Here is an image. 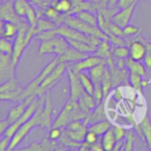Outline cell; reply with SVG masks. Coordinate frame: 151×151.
<instances>
[{
    "mask_svg": "<svg viewBox=\"0 0 151 151\" xmlns=\"http://www.w3.org/2000/svg\"><path fill=\"white\" fill-rule=\"evenodd\" d=\"M116 143H117V140H116V137H115L111 128L110 130H108L104 135H102L101 144H102V147L104 148V150H114Z\"/></svg>",
    "mask_w": 151,
    "mask_h": 151,
    "instance_id": "cell-24",
    "label": "cell"
},
{
    "mask_svg": "<svg viewBox=\"0 0 151 151\" xmlns=\"http://www.w3.org/2000/svg\"><path fill=\"white\" fill-rule=\"evenodd\" d=\"M143 63L148 69H151V52L148 51V53L146 54L143 59Z\"/></svg>",
    "mask_w": 151,
    "mask_h": 151,
    "instance_id": "cell-58",
    "label": "cell"
},
{
    "mask_svg": "<svg viewBox=\"0 0 151 151\" xmlns=\"http://www.w3.org/2000/svg\"><path fill=\"white\" fill-rule=\"evenodd\" d=\"M119 88H120V87L115 88H114V92H113V96H112V98H113L117 103H119V102H121V101L124 99L123 95H122V93L120 92Z\"/></svg>",
    "mask_w": 151,
    "mask_h": 151,
    "instance_id": "cell-54",
    "label": "cell"
},
{
    "mask_svg": "<svg viewBox=\"0 0 151 151\" xmlns=\"http://www.w3.org/2000/svg\"><path fill=\"white\" fill-rule=\"evenodd\" d=\"M97 20H98V27L109 35V33H110L109 24L111 21L105 18V16L104 15V13L101 11L97 12Z\"/></svg>",
    "mask_w": 151,
    "mask_h": 151,
    "instance_id": "cell-40",
    "label": "cell"
},
{
    "mask_svg": "<svg viewBox=\"0 0 151 151\" xmlns=\"http://www.w3.org/2000/svg\"><path fill=\"white\" fill-rule=\"evenodd\" d=\"M137 3L138 2L133 4L132 5H130L128 7L119 9L115 14H113V16L111 19V21L117 24L120 27L124 28L126 26L130 24V21H131L133 14H134V12L135 11Z\"/></svg>",
    "mask_w": 151,
    "mask_h": 151,
    "instance_id": "cell-10",
    "label": "cell"
},
{
    "mask_svg": "<svg viewBox=\"0 0 151 151\" xmlns=\"http://www.w3.org/2000/svg\"><path fill=\"white\" fill-rule=\"evenodd\" d=\"M66 73L70 83V99L73 102H78L82 94L85 92L83 86L81 82L79 74L74 73L73 69L69 66V65H67Z\"/></svg>",
    "mask_w": 151,
    "mask_h": 151,
    "instance_id": "cell-7",
    "label": "cell"
},
{
    "mask_svg": "<svg viewBox=\"0 0 151 151\" xmlns=\"http://www.w3.org/2000/svg\"><path fill=\"white\" fill-rule=\"evenodd\" d=\"M28 2H30L31 4H35L37 5H40L42 7L46 8V1L45 0H27Z\"/></svg>",
    "mask_w": 151,
    "mask_h": 151,
    "instance_id": "cell-59",
    "label": "cell"
},
{
    "mask_svg": "<svg viewBox=\"0 0 151 151\" xmlns=\"http://www.w3.org/2000/svg\"><path fill=\"white\" fill-rule=\"evenodd\" d=\"M21 86L19 85V82L16 79V77H13L12 79H10L9 81L1 83L0 86V93H4V92H12V91H15L18 88H19Z\"/></svg>",
    "mask_w": 151,
    "mask_h": 151,
    "instance_id": "cell-38",
    "label": "cell"
},
{
    "mask_svg": "<svg viewBox=\"0 0 151 151\" xmlns=\"http://www.w3.org/2000/svg\"><path fill=\"white\" fill-rule=\"evenodd\" d=\"M119 0H108V8H114L117 6Z\"/></svg>",
    "mask_w": 151,
    "mask_h": 151,
    "instance_id": "cell-60",
    "label": "cell"
},
{
    "mask_svg": "<svg viewBox=\"0 0 151 151\" xmlns=\"http://www.w3.org/2000/svg\"><path fill=\"white\" fill-rule=\"evenodd\" d=\"M36 96H38L37 95H33V96H28V97L21 100V101H19V104L16 106L12 107L9 111L6 119L10 121L11 124L15 122L16 120H18L25 113V111H27V107L30 105V104L34 101V99Z\"/></svg>",
    "mask_w": 151,
    "mask_h": 151,
    "instance_id": "cell-12",
    "label": "cell"
},
{
    "mask_svg": "<svg viewBox=\"0 0 151 151\" xmlns=\"http://www.w3.org/2000/svg\"><path fill=\"white\" fill-rule=\"evenodd\" d=\"M63 130L62 127H51L50 128L49 131V134H48V138L52 140V141H58L60 139V137L63 134Z\"/></svg>",
    "mask_w": 151,
    "mask_h": 151,
    "instance_id": "cell-47",
    "label": "cell"
},
{
    "mask_svg": "<svg viewBox=\"0 0 151 151\" xmlns=\"http://www.w3.org/2000/svg\"><path fill=\"white\" fill-rule=\"evenodd\" d=\"M14 4V8L16 12L19 14L23 19H26V4H25V0H13Z\"/></svg>",
    "mask_w": 151,
    "mask_h": 151,
    "instance_id": "cell-44",
    "label": "cell"
},
{
    "mask_svg": "<svg viewBox=\"0 0 151 151\" xmlns=\"http://www.w3.org/2000/svg\"><path fill=\"white\" fill-rule=\"evenodd\" d=\"M115 65L120 69H126V59L125 58H114Z\"/></svg>",
    "mask_w": 151,
    "mask_h": 151,
    "instance_id": "cell-57",
    "label": "cell"
},
{
    "mask_svg": "<svg viewBox=\"0 0 151 151\" xmlns=\"http://www.w3.org/2000/svg\"><path fill=\"white\" fill-rule=\"evenodd\" d=\"M65 24L70 26L71 27H73L88 35H95L101 40H108L109 41V35L105 34L103 30H101L98 27L91 26L90 24L85 22L81 19L78 18L75 14L68 13L65 15Z\"/></svg>",
    "mask_w": 151,
    "mask_h": 151,
    "instance_id": "cell-2",
    "label": "cell"
},
{
    "mask_svg": "<svg viewBox=\"0 0 151 151\" xmlns=\"http://www.w3.org/2000/svg\"><path fill=\"white\" fill-rule=\"evenodd\" d=\"M57 34H56V31L55 29H52V30H48V31H45V32H42L39 35H37L35 38L40 40V41H44V40H50V39H52L54 36H56Z\"/></svg>",
    "mask_w": 151,
    "mask_h": 151,
    "instance_id": "cell-51",
    "label": "cell"
},
{
    "mask_svg": "<svg viewBox=\"0 0 151 151\" xmlns=\"http://www.w3.org/2000/svg\"><path fill=\"white\" fill-rule=\"evenodd\" d=\"M66 40L68 41L69 44L71 47L83 52V53H87V54H91V53H94L96 50V47L89 44V43H87L85 42H82V41H78V40H74V39H71V38H67L65 37Z\"/></svg>",
    "mask_w": 151,
    "mask_h": 151,
    "instance_id": "cell-22",
    "label": "cell"
},
{
    "mask_svg": "<svg viewBox=\"0 0 151 151\" xmlns=\"http://www.w3.org/2000/svg\"><path fill=\"white\" fill-rule=\"evenodd\" d=\"M1 141H0V151H8L12 138L11 137H7V136H1Z\"/></svg>",
    "mask_w": 151,
    "mask_h": 151,
    "instance_id": "cell-52",
    "label": "cell"
},
{
    "mask_svg": "<svg viewBox=\"0 0 151 151\" xmlns=\"http://www.w3.org/2000/svg\"><path fill=\"white\" fill-rule=\"evenodd\" d=\"M18 33H19V26L17 23L1 20V28H0L1 37L13 42Z\"/></svg>",
    "mask_w": 151,
    "mask_h": 151,
    "instance_id": "cell-19",
    "label": "cell"
},
{
    "mask_svg": "<svg viewBox=\"0 0 151 151\" xmlns=\"http://www.w3.org/2000/svg\"><path fill=\"white\" fill-rule=\"evenodd\" d=\"M136 132L133 129L127 130V136L125 138V143H124V148L123 150L131 151L134 150V143L136 141Z\"/></svg>",
    "mask_w": 151,
    "mask_h": 151,
    "instance_id": "cell-33",
    "label": "cell"
},
{
    "mask_svg": "<svg viewBox=\"0 0 151 151\" xmlns=\"http://www.w3.org/2000/svg\"><path fill=\"white\" fill-rule=\"evenodd\" d=\"M0 52L4 54H12L13 52V42L1 37L0 39Z\"/></svg>",
    "mask_w": 151,
    "mask_h": 151,
    "instance_id": "cell-41",
    "label": "cell"
},
{
    "mask_svg": "<svg viewBox=\"0 0 151 151\" xmlns=\"http://www.w3.org/2000/svg\"><path fill=\"white\" fill-rule=\"evenodd\" d=\"M111 127H112V123L111 121H109L108 119H104V120H102V121L96 122L94 124H90L88 127V130L94 131L99 136H102L108 130H110L111 128Z\"/></svg>",
    "mask_w": 151,
    "mask_h": 151,
    "instance_id": "cell-25",
    "label": "cell"
},
{
    "mask_svg": "<svg viewBox=\"0 0 151 151\" xmlns=\"http://www.w3.org/2000/svg\"><path fill=\"white\" fill-rule=\"evenodd\" d=\"M102 86L104 89V101H106V98L108 97L112 87V79H111V73L109 68V66H106L103 80H102Z\"/></svg>",
    "mask_w": 151,
    "mask_h": 151,
    "instance_id": "cell-27",
    "label": "cell"
},
{
    "mask_svg": "<svg viewBox=\"0 0 151 151\" xmlns=\"http://www.w3.org/2000/svg\"><path fill=\"white\" fill-rule=\"evenodd\" d=\"M106 66H107V63L103 62L88 70L89 71L88 75L90 76V78L92 79V81H94L95 84L102 83V80H103L104 74Z\"/></svg>",
    "mask_w": 151,
    "mask_h": 151,
    "instance_id": "cell-21",
    "label": "cell"
},
{
    "mask_svg": "<svg viewBox=\"0 0 151 151\" xmlns=\"http://www.w3.org/2000/svg\"><path fill=\"white\" fill-rule=\"evenodd\" d=\"M20 150H33V151H40L42 150V143H37V142H34L32 143L29 147L27 148H23L20 149Z\"/></svg>",
    "mask_w": 151,
    "mask_h": 151,
    "instance_id": "cell-56",
    "label": "cell"
},
{
    "mask_svg": "<svg viewBox=\"0 0 151 151\" xmlns=\"http://www.w3.org/2000/svg\"><path fill=\"white\" fill-rule=\"evenodd\" d=\"M93 54L104 58L107 62L108 66H111L115 65L114 59H113L114 58L112 56L111 44L108 40H102L101 42L98 44L96 51Z\"/></svg>",
    "mask_w": 151,
    "mask_h": 151,
    "instance_id": "cell-16",
    "label": "cell"
},
{
    "mask_svg": "<svg viewBox=\"0 0 151 151\" xmlns=\"http://www.w3.org/2000/svg\"><path fill=\"white\" fill-rule=\"evenodd\" d=\"M53 5L61 14L71 13L73 8V0H56Z\"/></svg>",
    "mask_w": 151,
    "mask_h": 151,
    "instance_id": "cell-30",
    "label": "cell"
},
{
    "mask_svg": "<svg viewBox=\"0 0 151 151\" xmlns=\"http://www.w3.org/2000/svg\"><path fill=\"white\" fill-rule=\"evenodd\" d=\"M111 129L113 131V134L116 137V140L117 142H119V141H124L126 136H127V130L123 127H120V126H115V125H112L111 127Z\"/></svg>",
    "mask_w": 151,
    "mask_h": 151,
    "instance_id": "cell-43",
    "label": "cell"
},
{
    "mask_svg": "<svg viewBox=\"0 0 151 151\" xmlns=\"http://www.w3.org/2000/svg\"><path fill=\"white\" fill-rule=\"evenodd\" d=\"M7 1H11V0H1V3L2 2H7Z\"/></svg>",
    "mask_w": 151,
    "mask_h": 151,
    "instance_id": "cell-62",
    "label": "cell"
},
{
    "mask_svg": "<svg viewBox=\"0 0 151 151\" xmlns=\"http://www.w3.org/2000/svg\"><path fill=\"white\" fill-rule=\"evenodd\" d=\"M41 143H42V150H52L58 149V145H59V143H58L57 141H52L49 138L43 139Z\"/></svg>",
    "mask_w": 151,
    "mask_h": 151,
    "instance_id": "cell-49",
    "label": "cell"
},
{
    "mask_svg": "<svg viewBox=\"0 0 151 151\" xmlns=\"http://www.w3.org/2000/svg\"><path fill=\"white\" fill-rule=\"evenodd\" d=\"M10 125H11V123H10V121L7 119H3V120L0 121V135L1 136L4 134V132L10 127Z\"/></svg>",
    "mask_w": 151,
    "mask_h": 151,
    "instance_id": "cell-55",
    "label": "cell"
},
{
    "mask_svg": "<svg viewBox=\"0 0 151 151\" xmlns=\"http://www.w3.org/2000/svg\"><path fill=\"white\" fill-rule=\"evenodd\" d=\"M58 141H59V145H63V146H65L66 148H70V149H78L79 150L82 144V143L74 142L73 140H72L65 130H64L63 134Z\"/></svg>",
    "mask_w": 151,
    "mask_h": 151,
    "instance_id": "cell-34",
    "label": "cell"
},
{
    "mask_svg": "<svg viewBox=\"0 0 151 151\" xmlns=\"http://www.w3.org/2000/svg\"><path fill=\"white\" fill-rule=\"evenodd\" d=\"M123 119H124L129 125H131V126L134 127V131L136 132L137 135L142 140V142H143L144 143H146V139H145V135H144V134H143V131H142V127H141V126H140V123H136L135 119H134L133 113L127 114V115L123 116Z\"/></svg>",
    "mask_w": 151,
    "mask_h": 151,
    "instance_id": "cell-32",
    "label": "cell"
},
{
    "mask_svg": "<svg viewBox=\"0 0 151 151\" xmlns=\"http://www.w3.org/2000/svg\"><path fill=\"white\" fill-rule=\"evenodd\" d=\"M0 17L1 20L4 21H11L14 23H19L23 18L19 16V14L16 12L14 8L13 0L7 1V2H2L0 4Z\"/></svg>",
    "mask_w": 151,
    "mask_h": 151,
    "instance_id": "cell-13",
    "label": "cell"
},
{
    "mask_svg": "<svg viewBox=\"0 0 151 151\" xmlns=\"http://www.w3.org/2000/svg\"><path fill=\"white\" fill-rule=\"evenodd\" d=\"M38 53L41 56L46 55V54H55L53 40L50 39V40L41 41V43L38 49Z\"/></svg>",
    "mask_w": 151,
    "mask_h": 151,
    "instance_id": "cell-36",
    "label": "cell"
},
{
    "mask_svg": "<svg viewBox=\"0 0 151 151\" xmlns=\"http://www.w3.org/2000/svg\"><path fill=\"white\" fill-rule=\"evenodd\" d=\"M98 141H99V135L96 133H95L94 131L88 130L84 142H86L87 143H88L90 145H95V144L98 143Z\"/></svg>",
    "mask_w": 151,
    "mask_h": 151,
    "instance_id": "cell-48",
    "label": "cell"
},
{
    "mask_svg": "<svg viewBox=\"0 0 151 151\" xmlns=\"http://www.w3.org/2000/svg\"><path fill=\"white\" fill-rule=\"evenodd\" d=\"M42 14H43V17L46 18V19H49L50 20H53L56 22V20L58 19V17L60 16V12L56 9V7L51 4L50 6H47L44 11L42 12Z\"/></svg>",
    "mask_w": 151,
    "mask_h": 151,
    "instance_id": "cell-39",
    "label": "cell"
},
{
    "mask_svg": "<svg viewBox=\"0 0 151 151\" xmlns=\"http://www.w3.org/2000/svg\"><path fill=\"white\" fill-rule=\"evenodd\" d=\"M15 77L12 70V54H4L0 52V81L4 83L10 79Z\"/></svg>",
    "mask_w": 151,
    "mask_h": 151,
    "instance_id": "cell-11",
    "label": "cell"
},
{
    "mask_svg": "<svg viewBox=\"0 0 151 151\" xmlns=\"http://www.w3.org/2000/svg\"><path fill=\"white\" fill-rule=\"evenodd\" d=\"M67 65L68 64L66 63H59L58 66L44 79L36 92V95L38 96L41 97L44 96V94H46L52 87H54L59 81V80L62 78L63 74L67 69Z\"/></svg>",
    "mask_w": 151,
    "mask_h": 151,
    "instance_id": "cell-4",
    "label": "cell"
},
{
    "mask_svg": "<svg viewBox=\"0 0 151 151\" xmlns=\"http://www.w3.org/2000/svg\"><path fill=\"white\" fill-rule=\"evenodd\" d=\"M143 77L140 74L130 73H129V85L135 89L140 95L143 96V87H142V79Z\"/></svg>",
    "mask_w": 151,
    "mask_h": 151,
    "instance_id": "cell-28",
    "label": "cell"
},
{
    "mask_svg": "<svg viewBox=\"0 0 151 151\" xmlns=\"http://www.w3.org/2000/svg\"><path fill=\"white\" fill-rule=\"evenodd\" d=\"M111 73V79H112V87L113 88H119L124 84L129 83V73L130 72L126 69L118 68L115 65L109 66Z\"/></svg>",
    "mask_w": 151,
    "mask_h": 151,
    "instance_id": "cell-15",
    "label": "cell"
},
{
    "mask_svg": "<svg viewBox=\"0 0 151 151\" xmlns=\"http://www.w3.org/2000/svg\"><path fill=\"white\" fill-rule=\"evenodd\" d=\"M40 102H41V98H40L39 96H36V97L34 99V101L30 104V105L27 107V111H25V113H24L18 120H16L15 122L12 123V124L10 125V127L6 129V131L4 132V134L3 135L7 136V137H11V138H12V137L16 134V132L19 130V128L24 123H26L27 121H28V120L35 115V113L36 112L37 109L39 108ZM3 135H2V136H3Z\"/></svg>",
    "mask_w": 151,
    "mask_h": 151,
    "instance_id": "cell-5",
    "label": "cell"
},
{
    "mask_svg": "<svg viewBox=\"0 0 151 151\" xmlns=\"http://www.w3.org/2000/svg\"><path fill=\"white\" fill-rule=\"evenodd\" d=\"M79 77H80V80H81V82L83 86L84 90L87 93L93 96L94 92H95V83L92 81V79L90 78V76L84 73L83 72H81L79 73Z\"/></svg>",
    "mask_w": 151,
    "mask_h": 151,
    "instance_id": "cell-31",
    "label": "cell"
},
{
    "mask_svg": "<svg viewBox=\"0 0 151 151\" xmlns=\"http://www.w3.org/2000/svg\"><path fill=\"white\" fill-rule=\"evenodd\" d=\"M51 115H52V104L51 97L49 92L45 95V100L42 104L40 111V127L43 128H50L53 124H51Z\"/></svg>",
    "mask_w": 151,
    "mask_h": 151,
    "instance_id": "cell-9",
    "label": "cell"
},
{
    "mask_svg": "<svg viewBox=\"0 0 151 151\" xmlns=\"http://www.w3.org/2000/svg\"><path fill=\"white\" fill-rule=\"evenodd\" d=\"M109 31H110L109 35H110V34H112V35H115L124 36V37H125L123 28L120 27L119 26H118L117 24L113 23L112 21H111L110 24H109Z\"/></svg>",
    "mask_w": 151,
    "mask_h": 151,
    "instance_id": "cell-50",
    "label": "cell"
},
{
    "mask_svg": "<svg viewBox=\"0 0 151 151\" xmlns=\"http://www.w3.org/2000/svg\"><path fill=\"white\" fill-rule=\"evenodd\" d=\"M94 97L96 101L97 105L104 102V89L102 83L99 84H95V92H94Z\"/></svg>",
    "mask_w": 151,
    "mask_h": 151,
    "instance_id": "cell-45",
    "label": "cell"
},
{
    "mask_svg": "<svg viewBox=\"0 0 151 151\" xmlns=\"http://www.w3.org/2000/svg\"><path fill=\"white\" fill-rule=\"evenodd\" d=\"M109 42L113 46H124V45L127 46V40L124 36H119V35L110 34L109 35Z\"/></svg>",
    "mask_w": 151,
    "mask_h": 151,
    "instance_id": "cell-46",
    "label": "cell"
},
{
    "mask_svg": "<svg viewBox=\"0 0 151 151\" xmlns=\"http://www.w3.org/2000/svg\"><path fill=\"white\" fill-rule=\"evenodd\" d=\"M75 15L81 19L82 20H84L85 22L90 24L91 26L94 27H98V20H97V15H95L94 13H92L90 11L88 10H83V11H80L77 13H75Z\"/></svg>",
    "mask_w": 151,
    "mask_h": 151,
    "instance_id": "cell-29",
    "label": "cell"
},
{
    "mask_svg": "<svg viewBox=\"0 0 151 151\" xmlns=\"http://www.w3.org/2000/svg\"><path fill=\"white\" fill-rule=\"evenodd\" d=\"M89 54L87 53H83L73 47L70 46V48L62 55L58 56V58L59 60L60 63H66V64H70V63H74L77 61H80L85 58H87Z\"/></svg>",
    "mask_w": 151,
    "mask_h": 151,
    "instance_id": "cell-18",
    "label": "cell"
},
{
    "mask_svg": "<svg viewBox=\"0 0 151 151\" xmlns=\"http://www.w3.org/2000/svg\"><path fill=\"white\" fill-rule=\"evenodd\" d=\"M136 2H138V0H119L117 6L119 9H123V8L132 5L133 4H134Z\"/></svg>",
    "mask_w": 151,
    "mask_h": 151,
    "instance_id": "cell-53",
    "label": "cell"
},
{
    "mask_svg": "<svg viewBox=\"0 0 151 151\" xmlns=\"http://www.w3.org/2000/svg\"><path fill=\"white\" fill-rule=\"evenodd\" d=\"M105 102L106 101L98 104L95 108V110H93L89 113V115L83 120L87 127H88L90 124H94V123L98 122V121L108 119L107 115H106V111H105Z\"/></svg>",
    "mask_w": 151,
    "mask_h": 151,
    "instance_id": "cell-17",
    "label": "cell"
},
{
    "mask_svg": "<svg viewBox=\"0 0 151 151\" xmlns=\"http://www.w3.org/2000/svg\"><path fill=\"white\" fill-rule=\"evenodd\" d=\"M65 131L72 140H73L74 142L82 143L85 141V136H86V134L88 132V127H84V128L80 129V130H67V129H65Z\"/></svg>",
    "mask_w": 151,
    "mask_h": 151,
    "instance_id": "cell-37",
    "label": "cell"
},
{
    "mask_svg": "<svg viewBox=\"0 0 151 151\" xmlns=\"http://www.w3.org/2000/svg\"><path fill=\"white\" fill-rule=\"evenodd\" d=\"M18 26H19V33L13 41V52L12 55V70L14 73L19 62V59L22 57L24 50L27 47L26 43V33L30 25L28 24L27 19L25 20L22 19L19 23H18Z\"/></svg>",
    "mask_w": 151,
    "mask_h": 151,
    "instance_id": "cell-3",
    "label": "cell"
},
{
    "mask_svg": "<svg viewBox=\"0 0 151 151\" xmlns=\"http://www.w3.org/2000/svg\"><path fill=\"white\" fill-rule=\"evenodd\" d=\"M40 98H41V102H40V105H39V108L37 109L36 112L35 113V115L28 121L24 123L19 128V130L16 132V134L12 137V141H11L8 151H12L13 150H15L23 142V140L27 136V134L31 132V130L34 127H40V117H39V114H40L42 104L45 100V96H42Z\"/></svg>",
    "mask_w": 151,
    "mask_h": 151,
    "instance_id": "cell-1",
    "label": "cell"
},
{
    "mask_svg": "<svg viewBox=\"0 0 151 151\" xmlns=\"http://www.w3.org/2000/svg\"><path fill=\"white\" fill-rule=\"evenodd\" d=\"M126 67L130 73H134L140 74L142 77L146 76L147 73V67L145 66L144 63L142 61H136L131 58L130 57L126 58Z\"/></svg>",
    "mask_w": 151,
    "mask_h": 151,
    "instance_id": "cell-20",
    "label": "cell"
},
{
    "mask_svg": "<svg viewBox=\"0 0 151 151\" xmlns=\"http://www.w3.org/2000/svg\"><path fill=\"white\" fill-rule=\"evenodd\" d=\"M103 62H106L104 58L96 56V55H88L87 58L80 60V61H77V62H74V63H71V64H68L69 66L73 69V71L76 73H80L83 71H86V70H89L90 68L96 66V65L100 64V63H103ZM107 63V62H106Z\"/></svg>",
    "mask_w": 151,
    "mask_h": 151,
    "instance_id": "cell-8",
    "label": "cell"
},
{
    "mask_svg": "<svg viewBox=\"0 0 151 151\" xmlns=\"http://www.w3.org/2000/svg\"><path fill=\"white\" fill-rule=\"evenodd\" d=\"M123 30H124L125 37H129V38H133L134 36H137L142 31L139 27L134 26V25H131V24H128L127 26H126L123 28Z\"/></svg>",
    "mask_w": 151,
    "mask_h": 151,
    "instance_id": "cell-42",
    "label": "cell"
},
{
    "mask_svg": "<svg viewBox=\"0 0 151 151\" xmlns=\"http://www.w3.org/2000/svg\"><path fill=\"white\" fill-rule=\"evenodd\" d=\"M75 103L76 102H73V100L69 98V100L65 103L63 109L61 110L57 119L53 122L52 127H58L65 128L70 122H72L73 120H75V114H74Z\"/></svg>",
    "mask_w": 151,
    "mask_h": 151,
    "instance_id": "cell-6",
    "label": "cell"
},
{
    "mask_svg": "<svg viewBox=\"0 0 151 151\" xmlns=\"http://www.w3.org/2000/svg\"><path fill=\"white\" fill-rule=\"evenodd\" d=\"M112 56L114 58H127L130 57L129 47L127 45L124 46H113L111 45Z\"/></svg>",
    "mask_w": 151,
    "mask_h": 151,
    "instance_id": "cell-35",
    "label": "cell"
},
{
    "mask_svg": "<svg viewBox=\"0 0 151 151\" xmlns=\"http://www.w3.org/2000/svg\"><path fill=\"white\" fill-rule=\"evenodd\" d=\"M149 84H150L149 81H147V80H142V87H143V88H147V87L149 86Z\"/></svg>",
    "mask_w": 151,
    "mask_h": 151,
    "instance_id": "cell-61",
    "label": "cell"
},
{
    "mask_svg": "<svg viewBox=\"0 0 151 151\" xmlns=\"http://www.w3.org/2000/svg\"><path fill=\"white\" fill-rule=\"evenodd\" d=\"M56 27H58V25L55 21L53 20H50L49 19H46V18H41V19H38V21H37V24H36V27H35V36L42 32H45V31H48V30H52V29H55Z\"/></svg>",
    "mask_w": 151,
    "mask_h": 151,
    "instance_id": "cell-23",
    "label": "cell"
},
{
    "mask_svg": "<svg viewBox=\"0 0 151 151\" xmlns=\"http://www.w3.org/2000/svg\"><path fill=\"white\" fill-rule=\"evenodd\" d=\"M140 126L143 131L146 139V144L148 145L149 149L151 150V119L148 113L145 114L144 118L140 123Z\"/></svg>",
    "mask_w": 151,
    "mask_h": 151,
    "instance_id": "cell-26",
    "label": "cell"
},
{
    "mask_svg": "<svg viewBox=\"0 0 151 151\" xmlns=\"http://www.w3.org/2000/svg\"><path fill=\"white\" fill-rule=\"evenodd\" d=\"M130 50V58L136 61H143L146 54L148 53V48L142 38L133 39L128 45Z\"/></svg>",
    "mask_w": 151,
    "mask_h": 151,
    "instance_id": "cell-14",
    "label": "cell"
}]
</instances>
